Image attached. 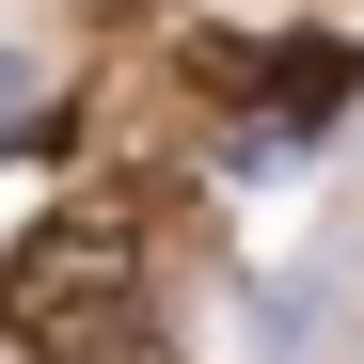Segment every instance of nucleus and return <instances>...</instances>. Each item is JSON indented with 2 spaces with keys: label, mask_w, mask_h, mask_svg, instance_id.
<instances>
[{
  "label": "nucleus",
  "mask_w": 364,
  "mask_h": 364,
  "mask_svg": "<svg viewBox=\"0 0 364 364\" xmlns=\"http://www.w3.org/2000/svg\"><path fill=\"white\" fill-rule=\"evenodd\" d=\"M0 348H32V364H159V333H143V237L127 222H48L0 269Z\"/></svg>",
  "instance_id": "obj_1"
}]
</instances>
